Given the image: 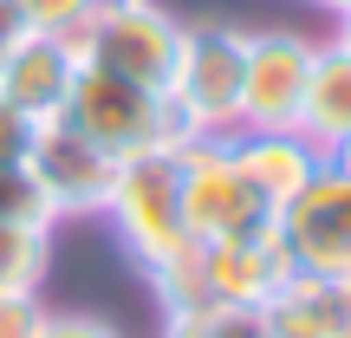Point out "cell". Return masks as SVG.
<instances>
[{
    "mask_svg": "<svg viewBox=\"0 0 351 338\" xmlns=\"http://www.w3.org/2000/svg\"><path fill=\"white\" fill-rule=\"evenodd\" d=\"M104 215H111L117 241L130 248V261H137L143 274L182 261V254L195 248V241H189V221H182V143L124 156Z\"/></svg>",
    "mask_w": 351,
    "mask_h": 338,
    "instance_id": "1",
    "label": "cell"
},
{
    "mask_svg": "<svg viewBox=\"0 0 351 338\" xmlns=\"http://www.w3.org/2000/svg\"><path fill=\"white\" fill-rule=\"evenodd\" d=\"M241 72H247V33L228 20L182 26V52L169 72V117L189 137H234L241 130Z\"/></svg>",
    "mask_w": 351,
    "mask_h": 338,
    "instance_id": "2",
    "label": "cell"
},
{
    "mask_svg": "<svg viewBox=\"0 0 351 338\" xmlns=\"http://www.w3.org/2000/svg\"><path fill=\"white\" fill-rule=\"evenodd\" d=\"M65 124H78L98 150H111L117 163L137 150H163V143H182L169 117V98L124 72H104L78 52V78H72V98H65Z\"/></svg>",
    "mask_w": 351,
    "mask_h": 338,
    "instance_id": "3",
    "label": "cell"
},
{
    "mask_svg": "<svg viewBox=\"0 0 351 338\" xmlns=\"http://www.w3.org/2000/svg\"><path fill=\"white\" fill-rule=\"evenodd\" d=\"M274 241L293 261V274L351 280V176L332 156L306 176L300 195L274 208Z\"/></svg>",
    "mask_w": 351,
    "mask_h": 338,
    "instance_id": "4",
    "label": "cell"
},
{
    "mask_svg": "<svg viewBox=\"0 0 351 338\" xmlns=\"http://www.w3.org/2000/svg\"><path fill=\"white\" fill-rule=\"evenodd\" d=\"M182 221H189V241L195 248L274 228V208L241 176L228 137H189L182 143Z\"/></svg>",
    "mask_w": 351,
    "mask_h": 338,
    "instance_id": "5",
    "label": "cell"
},
{
    "mask_svg": "<svg viewBox=\"0 0 351 338\" xmlns=\"http://www.w3.org/2000/svg\"><path fill=\"white\" fill-rule=\"evenodd\" d=\"M78 52L104 72H124L150 91H169L176 52H182V20L156 0H98L78 33Z\"/></svg>",
    "mask_w": 351,
    "mask_h": 338,
    "instance_id": "6",
    "label": "cell"
},
{
    "mask_svg": "<svg viewBox=\"0 0 351 338\" xmlns=\"http://www.w3.org/2000/svg\"><path fill=\"white\" fill-rule=\"evenodd\" d=\"M26 169H33V182L46 189L52 215H104V202H111L117 189V156L98 150V143L85 137L78 124H65V117H46V124L33 130V150H26Z\"/></svg>",
    "mask_w": 351,
    "mask_h": 338,
    "instance_id": "7",
    "label": "cell"
},
{
    "mask_svg": "<svg viewBox=\"0 0 351 338\" xmlns=\"http://www.w3.org/2000/svg\"><path fill=\"white\" fill-rule=\"evenodd\" d=\"M313 78V46L300 33H247L241 72V130H293Z\"/></svg>",
    "mask_w": 351,
    "mask_h": 338,
    "instance_id": "8",
    "label": "cell"
},
{
    "mask_svg": "<svg viewBox=\"0 0 351 338\" xmlns=\"http://www.w3.org/2000/svg\"><path fill=\"white\" fill-rule=\"evenodd\" d=\"M195 254H202V300H208V306L267 313V300L293 280V261L280 254L274 228L234 234V241H208V248H195Z\"/></svg>",
    "mask_w": 351,
    "mask_h": 338,
    "instance_id": "9",
    "label": "cell"
},
{
    "mask_svg": "<svg viewBox=\"0 0 351 338\" xmlns=\"http://www.w3.org/2000/svg\"><path fill=\"white\" fill-rule=\"evenodd\" d=\"M78 78V39H52V33H20L0 65V98L13 111H26L33 124L46 117H65V98H72Z\"/></svg>",
    "mask_w": 351,
    "mask_h": 338,
    "instance_id": "10",
    "label": "cell"
},
{
    "mask_svg": "<svg viewBox=\"0 0 351 338\" xmlns=\"http://www.w3.org/2000/svg\"><path fill=\"white\" fill-rule=\"evenodd\" d=\"M267 338H351V280L293 274L261 313Z\"/></svg>",
    "mask_w": 351,
    "mask_h": 338,
    "instance_id": "11",
    "label": "cell"
},
{
    "mask_svg": "<svg viewBox=\"0 0 351 338\" xmlns=\"http://www.w3.org/2000/svg\"><path fill=\"white\" fill-rule=\"evenodd\" d=\"M228 150H234L241 176L254 182V195H261L267 208H280L287 195H300L306 176L326 163V156H319L300 130H234V137H228Z\"/></svg>",
    "mask_w": 351,
    "mask_h": 338,
    "instance_id": "12",
    "label": "cell"
},
{
    "mask_svg": "<svg viewBox=\"0 0 351 338\" xmlns=\"http://www.w3.org/2000/svg\"><path fill=\"white\" fill-rule=\"evenodd\" d=\"M300 130L319 156H332L351 137V46H313V78H306V104H300Z\"/></svg>",
    "mask_w": 351,
    "mask_h": 338,
    "instance_id": "13",
    "label": "cell"
},
{
    "mask_svg": "<svg viewBox=\"0 0 351 338\" xmlns=\"http://www.w3.org/2000/svg\"><path fill=\"white\" fill-rule=\"evenodd\" d=\"M52 267V228L0 221V293H39Z\"/></svg>",
    "mask_w": 351,
    "mask_h": 338,
    "instance_id": "14",
    "label": "cell"
},
{
    "mask_svg": "<svg viewBox=\"0 0 351 338\" xmlns=\"http://www.w3.org/2000/svg\"><path fill=\"white\" fill-rule=\"evenodd\" d=\"M163 338H267L261 313H234V306H189L163 313Z\"/></svg>",
    "mask_w": 351,
    "mask_h": 338,
    "instance_id": "15",
    "label": "cell"
},
{
    "mask_svg": "<svg viewBox=\"0 0 351 338\" xmlns=\"http://www.w3.org/2000/svg\"><path fill=\"white\" fill-rule=\"evenodd\" d=\"M0 221H20V228H52L59 221L52 202H46V189L33 182L26 163H0Z\"/></svg>",
    "mask_w": 351,
    "mask_h": 338,
    "instance_id": "16",
    "label": "cell"
},
{
    "mask_svg": "<svg viewBox=\"0 0 351 338\" xmlns=\"http://www.w3.org/2000/svg\"><path fill=\"white\" fill-rule=\"evenodd\" d=\"M98 0H13L26 33H52V39H78Z\"/></svg>",
    "mask_w": 351,
    "mask_h": 338,
    "instance_id": "17",
    "label": "cell"
},
{
    "mask_svg": "<svg viewBox=\"0 0 351 338\" xmlns=\"http://www.w3.org/2000/svg\"><path fill=\"white\" fill-rule=\"evenodd\" d=\"M39 326H46L39 293H0V338H33Z\"/></svg>",
    "mask_w": 351,
    "mask_h": 338,
    "instance_id": "18",
    "label": "cell"
},
{
    "mask_svg": "<svg viewBox=\"0 0 351 338\" xmlns=\"http://www.w3.org/2000/svg\"><path fill=\"white\" fill-rule=\"evenodd\" d=\"M33 338H124V332L111 319H98V313H46V326Z\"/></svg>",
    "mask_w": 351,
    "mask_h": 338,
    "instance_id": "19",
    "label": "cell"
},
{
    "mask_svg": "<svg viewBox=\"0 0 351 338\" xmlns=\"http://www.w3.org/2000/svg\"><path fill=\"white\" fill-rule=\"evenodd\" d=\"M33 117L26 111H13L7 98H0V163H26V150H33Z\"/></svg>",
    "mask_w": 351,
    "mask_h": 338,
    "instance_id": "20",
    "label": "cell"
},
{
    "mask_svg": "<svg viewBox=\"0 0 351 338\" xmlns=\"http://www.w3.org/2000/svg\"><path fill=\"white\" fill-rule=\"evenodd\" d=\"M20 33H26V26H20V13H13V0H0V65H7V52H13Z\"/></svg>",
    "mask_w": 351,
    "mask_h": 338,
    "instance_id": "21",
    "label": "cell"
},
{
    "mask_svg": "<svg viewBox=\"0 0 351 338\" xmlns=\"http://www.w3.org/2000/svg\"><path fill=\"white\" fill-rule=\"evenodd\" d=\"M332 163H339V169H345V176H351V137H345V143H339V150H332Z\"/></svg>",
    "mask_w": 351,
    "mask_h": 338,
    "instance_id": "22",
    "label": "cell"
},
{
    "mask_svg": "<svg viewBox=\"0 0 351 338\" xmlns=\"http://www.w3.org/2000/svg\"><path fill=\"white\" fill-rule=\"evenodd\" d=\"M313 7H326V13H351V0H313Z\"/></svg>",
    "mask_w": 351,
    "mask_h": 338,
    "instance_id": "23",
    "label": "cell"
},
{
    "mask_svg": "<svg viewBox=\"0 0 351 338\" xmlns=\"http://www.w3.org/2000/svg\"><path fill=\"white\" fill-rule=\"evenodd\" d=\"M339 46H351V13H339Z\"/></svg>",
    "mask_w": 351,
    "mask_h": 338,
    "instance_id": "24",
    "label": "cell"
}]
</instances>
